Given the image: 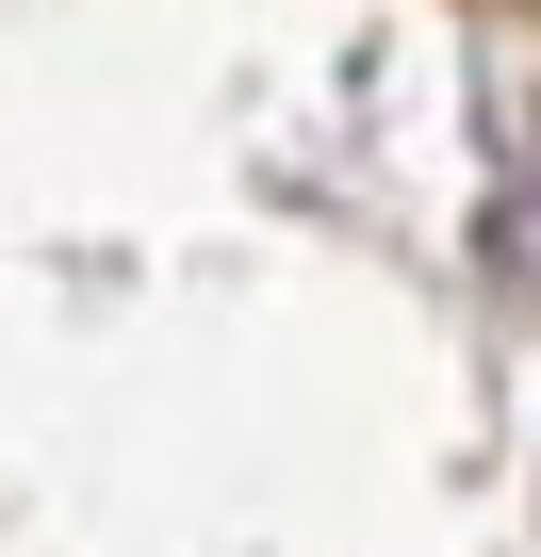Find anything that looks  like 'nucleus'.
<instances>
[{
  "instance_id": "nucleus-1",
  "label": "nucleus",
  "mask_w": 541,
  "mask_h": 557,
  "mask_svg": "<svg viewBox=\"0 0 541 557\" xmlns=\"http://www.w3.org/2000/svg\"><path fill=\"white\" fill-rule=\"evenodd\" d=\"M525 278H541V213H525Z\"/></svg>"
}]
</instances>
